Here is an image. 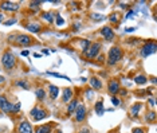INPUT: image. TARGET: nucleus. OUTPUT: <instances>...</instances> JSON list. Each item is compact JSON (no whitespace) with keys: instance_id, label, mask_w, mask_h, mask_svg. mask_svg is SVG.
<instances>
[{"instance_id":"nucleus-36","label":"nucleus","mask_w":157,"mask_h":133,"mask_svg":"<svg viewBox=\"0 0 157 133\" xmlns=\"http://www.w3.org/2000/svg\"><path fill=\"white\" fill-rule=\"evenodd\" d=\"M95 59H97V61H98V62L104 63V62H105V55H104V54H98V57H97V58H95Z\"/></svg>"},{"instance_id":"nucleus-31","label":"nucleus","mask_w":157,"mask_h":133,"mask_svg":"<svg viewBox=\"0 0 157 133\" xmlns=\"http://www.w3.org/2000/svg\"><path fill=\"white\" fill-rule=\"evenodd\" d=\"M85 95H86L87 100H93L94 90H93V89H86V90H85Z\"/></svg>"},{"instance_id":"nucleus-46","label":"nucleus","mask_w":157,"mask_h":133,"mask_svg":"<svg viewBox=\"0 0 157 133\" xmlns=\"http://www.w3.org/2000/svg\"><path fill=\"white\" fill-rule=\"evenodd\" d=\"M3 22H4V13L0 12V23H3Z\"/></svg>"},{"instance_id":"nucleus-14","label":"nucleus","mask_w":157,"mask_h":133,"mask_svg":"<svg viewBox=\"0 0 157 133\" xmlns=\"http://www.w3.org/2000/svg\"><path fill=\"white\" fill-rule=\"evenodd\" d=\"M89 82H90V89H93V90H101L104 87V83L98 77H91Z\"/></svg>"},{"instance_id":"nucleus-47","label":"nucleus","mask_w":157,"mask_h":133,"mask_svg":"<svg viewBox=\"0 0 157 133\" xmlns=\"http://www.w3.org/2000/svg\"><path fill=\"white\" fill-rule=\"evenodd\" d=\"M4 82H5V78L3 77V76H0V85H2V83H4Z\"/></svg>"},{"instance_id":"nucleus-21","label":"nucleus","mask_w":157,"mask_h":133,"mask_svg":"<svg viewBox=\"0 0 157 133\" xmlns=\"http://www.w3.org/2000/svg\"><path fill=\"white\" fill-rule=\"evenodd\" d=\"M40 18H42L44 22L49 23V24H51V23L54 22V18H55V16H54L53 12H42L40 13Z\"/></svg>"},{"instance_id":"nucleus-30","label":"nucleus","mask_w":157,"mask_h":133,"mask_svg":"<svg viewBox=\"0 0 157 133\" xmlns=\"http://www.w3.org/2000/svg\"><path fill=\"white\" fill-rule=\"evenodd\" d=\"M40 6H42V2H39V0L38 2H30L28 3V7L30 8H32V9H38Z\"/></svg>"},{"instance_id":"nucleus-15","label":"nucleus","mask_w":157,"mask_h":133,"mask_svg":"<svg viewBox=\"0 0 157 133\" xmlns=\"http://www.w3.org/2000/svg\"><path fill=\"white\" fill-rule=\"evenodd\" d=\"M73 98V90L70 87H66L62 90V101L64 104H69L70 100Z\"/></svg>"},{"instance_id":"nucleus-9","label":"nucleus","mask_w":157,"mask_h":133,"mask_svg":"<svg viewBox=\"0 0 157 133\" xmlns=\"http://www.w3.org/2000/svg\"><path fill=\"white\" fill-rule=\"evenodd\" d=\"M74 114H75L77 122H83L85 118H86V114H87L86 106H85L83 104H78V106L75 109V112H74Z\"/></svg>"},{"instance_id":"nucleus-7","label":"nucleus","mask_w":157,"mask_h":133,"mask_svg":"<svg viewBox=\"0 0 157 133\" xmlns=\"http://www.w3.org/2000/svg\"><path fill=\"white\" fill-rule=\"evenodd\" d=\"M12 108H13V105L8 101L7 95L0 94V109H2L3 113H5V114H11V113H12Z\"/></svg>"},{"instance_id":"nucleus-48","label":"nucleus","mask_w":157,"mask_h":133,"mask_svg":"<svg viewBox=\"0 0 157 133\" xmlns=\"http://www.w3.org/2000/svg\"><path fill=\"white\" fill-rule=\"evenodd\" d=\"M34 57H35V58H40V57H42V54H39V53H35V54H34Z\"/></svg>"},{"instance_id":"nucleus-5","label":"nucleus","mask_w":157,"mask_h":133,"mask_svg":"<svg viewBox=\"0 0 157 133\" xmlns=\"http://www.w3.org/2000/svg\"><path fill=\"white\" fill-rule=\"evenodd\" d=\"M156 50H157L156 42H153V40H149L148 43H145L144 46L140 49V54H141L142 58H148V57H151L152 54H155Z\"/></svg>"},{"instance_id":"nucleus-11","label":"nucleus","mask_w":157,"mask_h":133,"mask_svg":"<svg viewBox=\"0 0 157 133\" xmlns=\"http://www.w3.org/2000/svg\"><path fill=\"white\" fill-rule=\"evenodd\" d=\"M121 90V85H119V81L118 79H110L108 83V91L110 93L111 95H117Z\"/></svg>"},{"instance_id":"nucleus-38","label":"nucleus","mask_w":157,"mask_h":133,"mask_svg":"<svg viewBox=\"0 0 157 133\" xmlns=\"http://www.w3.org/2000/svg\"><path fill=\"white\" fill-rule=\"evenodd\" d=\"M133 13H134V11H133V9H130V11H129L128 13H125L124 19H130V18H132V15H133Z\"/></svg>"},{"instance_id":"nucleus-20","label":"nucleus","mask_w":157,"mask_h":133,"mask_svg":"<svg viewBox=\"0 0 157 133\" xmlns=\"http://www.w3.org/2000/svg\"><path fill=\"white\" fill-rule=\"evenodd\" d=\"M77 106H78V100H77V98H74L73 101L69 102V106H67V116H71V114H73L74 112H75Z\"/></svg>"},{"instance_id":"nucleus-8","label":"nucleus","mask_w":157,"mask_h":133,"mask_svg":"<svg viewBox=\"0 0 157 133\" xmlns=\"http://www.w3.org/2000/svg\"><path fill=\"white\" fill-rule=\"evenodd\" d=\"M0 9L7 12H16L20 9V3L13 2H0Z\"/></svg>"},{"instance_id":"nucleus-42","label":"nucleus","mask_w":157,"mask_h":133,"mask_svg":"<svg viewBox=\"0 0 157 133\" xmlns=\"http://www.w3.org/2000/svg\"><path fill=\"white\" fill-rule=\"evenodd\" d=\"M148 101H149V105H151L152 108H155V106H156V101H155V98H149Z\"/></svg>"},{"instance_id":"nucleus-12","label":"nucleus","mask_w":157,"mask_h":133,"mask_svg":"<svg viewBox=\"0 0 157 133\" xmlns=\"http://www.w3.org/2000/svg\"><path fill=\"white\" fill-rule=\"evenodd\" d=\"M18 132L19 133H34V128L30 124V121H22L18 127Z\"/></svg>"},{"instance_id":"nucleus-40","label":"nucleus","mask_w":157,"mask_h":133,"mask_svg":"<svg viewBox=\"0 0 157 133\" xmlns=\"http://www.w3.org/2000/svg\"><path fill=\"white\" fill-rule=\"evenodd\" d=\"M119 8L128 9V8H129V4H128V3H119Z\"/></svg>"},{"instance_id":"nucleus-4","label":"nucleus","mask_w":157,"mask_h":133,"mask_svg":"<svg viewBox=\"0 0 157 133\" xmlns=\"http://www.w3.org/2000/svg\"><path fill=\"white\" fill-rule=\"evenodd\" d=\"M101 47H102L101 42H91V44L89 46V49L86 51H83L82 55H83V58L86 61H93L98 57V54L101 53Z\"/></svg>"},{"instance_id":"nucleus-39","label":"nucleus","mask_w":157,"mask_h":133,"mask_svg":"<svg viewBox=\"0 0 157 133\" xmlns=\"http://www.w3.org/2000/svg\"><path fill=\"white\" fill-rule=\"evenodd\" d=\"M132 133H145V131H144L142 128H134Z\"/></svg>"},{"instance_id":"nucleus-23","label":"nucleus","mask_w":157,"mask_h":133,"mask_svg":"<svg viewBox=\"0 0 157 133\" xmlns=\"http://www.w3.org/2000/svg\"><path fill=\"white\" fill-rule=\"evenodd\" d=\"M35 95L38 98V101H44V98H46V90L43 87H38L35 90Z\"/></svg>"},{"instance_id":"nucleus-17","label":"nucleus","mask_w":157,"mask_h":133,"mask_svg":"<svg viewBox=\"0 0 157 133\" xmlns=\"http://www.w3.org/2000/svg\"><path fill=\"white\" fill-rule=\"evenodd\" d=\"M59 91H60V89L58 86H55V85H49V94H50L51 100H57L58 95H59Z\"/></svg>"},{"instance_id":"nucleus-25","label":"nucleus","mask_w":157,"mask_h":133,"mask_svg":"<svg viewBox=\"0 0 157 133\" xmlns=\"http://www.w3.org/2000/svg\"><path fill=\"white\" fill-rule=\"evenodd\" d=\"M16 86L24 89V90H30L31 85H30V83H28V81H26V79H19V81H16Z\"/></svg>"},{"instance_id":"nucleus-37","label":"nucleus","mask_w":157,"mask_h":133,"mask_svg":"<svg viewBox=\"0 0 157 133\" xmlns=\"http://www.w3.org/2000/svg\"><path fill=\"white\" fill-rule=\"evenodd\" d=\"M78 133H91V132H90V129H89L87 127H83V128H81L79 131H78Z\"/></svg>"},{"instance_id":"nucleus-10","label":"nucleus","mask_w":157,"mask_h":133,"mask_svg":"<svg viewBox=\"0 0 157 133\" xmlns=\"http://www.w3.org/2000/svg\"><path fill=\"white\" fill-rule=\"evenodd\" d=\"M100 32H101V35L104 36V39L108 40V42H111V40H114V38H115V34H114L113 28H111L110 26H104V27H101Z\"/></svg>"},{"instance_id":"nucleus-16","label":"nucleus","mask_w":157,"mask_h":133,"mask_svg":"<svg viewBox=\"0 0 157 133\" xmlns=\"http://www.w3.org/2000/svg\"><path fill=\"white\" fill-rule=\"evenodd\" d=\"M26 28L32 34H39L42 31V26L39 23H28V24H26Z\"/></svg>"},{"instance_id":"nucleus-24","label":"nucleus","mask_w":157,"mask_h":133,"mask_svg":"<svg viewBox=\"0 0 157 133\" xmlns=\"http://www.w3.org/2000/svg\"><path fill=\"white\" fill-rule=\"evenodd\" d=\"M134 82L137 85H145L148 82V78H146V76H144V74H138V76L134 77Z\"/></svg>"},{"instance_id":"nucleus-33","label":"nucleus","mask_w":157,"mask_h":133,"mask_svg":"<svg viewBox=\"0 0 157 133\" xmlns=\"http://www.w3.org/2000/svg\"><path fill=\"white\" fill-rule=\"evenodd\" d=\"M55 19H57V26H63L64 24V19L62 18V16H60V15H57L55 16Z\"/></svg>"},{"instance_id":"nucleus-2","label":"nucleus","mask_w":157,"mask_h":133,"mask_svg":"<svg viewBox=\"0 0 157 133\" xmlns=\"http://www.w3.org/2000/svg\"><path fill=\"white\" fill-rule=\"evenodd\" d=\"M0 63H2L3 69L5 71H11L16 67V58L15 55L12 54L11 50H4L2 54V57H0Z\"/></svg>"},{"instance_id":"nucleus-49","label":"nucleus","mask_w":157,"mask_h":133,"mask_svg":"<svg viewBox=\"0 0 157 133\" xmlns=\"http://www.w3.org/2000/svg\"><path fill=\"white\" fill-rule=\"evenodd\" d=\"M43 54H46V55H47V54H50V51L49 50H43Z\"/></svg>"},{"instance_id":"nucleus-27","label":"nucleus","mask_w":157,"mask_h":133,"mask_svg":"<svg viewBox=\"0 0 157 133\" xmlns=\"http://www.w3.org/2000/svg\"><path fill=\"white\" fill-rule=\"evenodd\" d=\"M145 120L148 121V122H155V120H156V112L155 110L148 112L146 116H145Z\"/></svg>"},{"instance_id":"nucleus-6","label":"nucleus","mask_w":157,"mask_h":133,"mask_svg":"<svg viewBox=\"0 0 157 133\" xmlns=\"http://www.w3.org/2000/svg\"><path fill=\"white\" fill-rule=\"evenodd\" d=\"M30 116L32 117L34 121H42L44 120V118L49 116V113H47L46 109L40 108V106H35L31 109V112H30Z\"/></svg>"},{"instance_id":"nucleus-44","label":"nucleus","mask_w":157,"mask_h":133,"mask_svg":"<svg viewBox=\"0 0 157 133\" xmlns=\"http://www.w3.org/2000/svg\"><path fill=\"white\" fill-rule=\"evenodd\" d=\"M81 23H75V24H73V27H74V30H75V31H77V30H79L81 28Z\"/></svg>"},{"instance_id":"nucleus-26","label":"nucleus","mask_w":157,"mask_h":133,"mask_svg":"<svg viewBox=\"0 0 157 133\" xmlns=\"http://www.w3.org/2000/svg\"><path fill=\"white\" fill-rule=\"evenodd\" d=\"M109 22H110L111 24H118V23H119V15L117 12L111 13V15L109 16Z\"/></svg>"},{"instance_id":"nucleus-45","label":"nucleus","mask_w":157,"mask_h":133,"mask_svg":"<svg viewBox=\"0 0 157 133\" xmlns=\"http://www.w3.org/2000/svg\"><path fill=\"white\" fill-rule=\"evenodd\" d=\"M118 94H121V95H126V94H128V91H126L125 89H121V90H119V93H118Z\"/></svg>"},{"instance_id":"nucleus-28","label":"nucleus","mask_w":157,"mask_h":133,"mask_svg":"<svg viewBox=\"0 0 157 133\" xmlns=\"http://www.w3.org/2000/svg\"><path fill=\"white\" fill-rule=\"evenodd\" d=\"M47 76H51V77H55V78H62V79H66V81H70L71 82V79L67 76H63V74H58V73H51V71H47Z\"/></svg>"},{"instance_id":"nucleus-50","label":"nucleus","mask_w":157,"mask_h":133,"mask_svg":"<svg viewBox=\"0 0 157 133\" xmlns=\"http://www.w3.org/2000/svg\"><path fill=\"white\" fill-rule=\"evenodd\" d=\"M109 133H115V132H114V131H110V132H109Z\"/></svg>"},{"instance_id":"nucleus-18","label":"nucleus","mask_w":157,"mask_h":133,"mask_svg":"<svg viewBox=\"0 0 157 133\" xmlns=\"http://www.w3.org/2000/svg\"><path fill=\"white\" fill-rule=\"evenodd\" d=\"M141 108H142V104H141V102H136V104L132 106V109H130V116H132L133 118L137 117V116L140 114V110H141Z\"/></svg>"},{"instance_id":"nucleus-3","label":"nucleus","mask_w":157,"mask_h":133,"mask_svg":"<svg viewBox=\"0 0 157 133\" xmlns=\"http://www.w3.org/2000/svg\"><path fill=\"white\" fill-rule=\"evenodd\" d=\"M122 57H124V51H122V49L119 46L110 47V50H109V53H108V57H106L108 66H114L115 63H118L119 61L122 59Z\"/></svg>"},{"instance_id":"nucleus-22","label":"nucleus","mask_w":157,"mask_h":133,"mask_svg":"<svg viewBox=\"0 0 157 133\" xmlns=\"http://www.w3.org/2000/svg\"><path fill=\"white\" fill-rule=\"evenodd\" d=\"M78 43H79V49H81L82 53H83V51H86L89 49V46L91 44V42L89 39H79V40H78Z\"/></svg>"},{"instance_id":"nucleus-1","label":"nucleus","mask_w":157,"mask_h":133,"mask_svg":"<svg viewBox=\"0 0 157 133\" xmlns=\"http://www.w3.org/2000/svg\"><path fill=\"white\" fill-rule=\"evenodd\" d=\"M7 40L9 43L15 44V46H22V47H30L35 43L32 36L27 35V34H19V32H11L7 36Z\"/></svg>"},{"instance_id":"nucleus-29","label":"nucleus","mask_w":157,"mask_h":133,"mask_svg":"<svg viewBox=\"0 0 157 133\" xmlns=\"http://www.w3.org/2000/svg\"><path fill=\"white\" fill-rule=\"evenodd\" d=\"M90 18L95 20V22H102V20H105L106 19V16H104V15H101V13H91L90 15Z\"/></svg>"},{"instance_id":"nucleus-19","label":"nucleus","mask_w":157,"mask_h":133,"mask_svg":"<svg viewBox=\"0 0 157 133\" xmlns=\"http://www.w3.org/2000/svg\"><path fill=\"white\" fill-rule=\"evenodd\" d=\"M94 112L97 113V116H102L105 113V106H104V102L102 101H97L94 105Z\"/></svg>"},{"instance_id":"nucleus-32","label":"nucleus","mask_w":157,"mask_h":133,"mask_svg":"<svg viewBox=\"0 0 157 133\" xmlns=\"http://www.w3.org/2000/svg\"><path fill=\"white\" fill-rule=\"evenodd\" d=\"M111 104H113L114 106L117 108V106H119V105H121V100H119L118 97H114V95H113V97H111Z\"/></svg>"},{"instance_id":"nucleus-13","label":"nucleus","mask_w":157,"mask_h":133,"mask_svg":"<svg viewBox=\"0 0 157 133\" xmlns=\"http://www.w3.org/2000/svg\"><path fill=\"white\" fill-rule=\"evenodd\" d=\"M54 122H50V124H44V125H39V127L35 128L34 133H51L54 129Z\"/></svg>"},{"instance_id":"nucleus-35","label":"nucleus","mask_w":157,"mask_h":133,"mask_svg":"<svg viewBox=\"0 0 157 133\" xmlns=\"http://www.w3.org/2000/svg\"><path fill=\"white\" fill-rule=\"evenodd\" d=\"M20 108H22V104H20V102H16L12 108V113H18V112L20 110Z\"/></svg>"},{"instance_id":"nucleus-34","label":"nucleus","mask_w":157,"mask_h":133,"mask_svg":"<svg viewBox=\"0 0 157 133\" xmlns=\"http://www.w3.org/2000/svg\"><path fill=\"white\" fill-rule=\"evenodd\" d=\"M16 22H18V19H9V20H5V22H3V24H4L5 27H8V26L15 24Z\"/></svg>"},{"instance_id":"nucleus-51","label":"nucleus","mask_w":157,"mask_h":133,"mask_svg":"<svg viewBox=\"0 0 157 133\" xmlns=\"http://www.w3.org/2000/svg\"><path fill=\"white\" fill-rule=\"evenodd\" d=\"M57 133H62V132H57Z\"/></svg>"},{"instance_id":"nucleus-43","label":"nucleus","mask_w":157,"mask_h":133,"mask_svg":"<svg viewBox=\"0 0 157 133\" xmlns=\"http://www.w3.org/2000/svg\"><path fill=\"white\" fill-rule=\"evenodd\" d=\"M137 30V27H129V28H125V32H133Z\"/></svg>"},{"instance_id":"nucleus-41","label":"nucleus","mask_w":157,"mask_h":133,"mask_svg":"<svg viewBox=\"0 0 157 133\" xmlns=\"http://www.w3.org/2000/svg\"><path fill=\"white\" fill-rule=\"evenodd\" d=\"M20 55L22 57H28L30 55V50H23L22 53H20Z\"/></svg>"}]
</instances>
